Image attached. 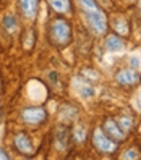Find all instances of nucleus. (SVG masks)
Wrapping results in <instances>:
<instances>
[{"label": "nucleus", "mask_w": 141, "mask_h": 160, "mask_svg": "<svg viewBox=\"0 0 141 160\" xmlns=\"http://www.w3.org/2000/svg\"><path fill=\"white\" fill-rule=\"evenodd\" d=\"M125 24H127V21L122 16H115L114 18V28L120 34H127L128 32V26H125Z\"/></svg>", "instance_id": "nucleus-13"}, {"label": "nucleus", "mask_w": 141, "mask_h": 160, "mask_svg": "<svg viewBox=\"0 0 141 160\" xmlns=\"http://www.w3.org/2000/svg\"><path fill=\"white\" fill-rule=\"evenodd\" d=\"M130 62H131V67H133V68H138V67H139V63H141L138 57H131Z\"/></svg>", "instance_id": "nucleus-17"}, {"label": "nucleus", "mask_w": 141, "mask_h": 160, "mask_svg": "<svg viewBox=\"0 0 141 160\" xmlns=\"http://www.w3.org/2000/svg\"><path fill=\"white\" fill-rule=\"evenodd\" d=\"M50 5L59 13H70V10H71L70 0H50Z\"/></svg>", "instance_id": "nucleus-10"}, {"label": "nucleus", "mask_w": 141, "mask_h": 160, "mask_svg": "<svg viewBox=\"0 0 141 160\" xmlns=\"http://www.w3.org/2000/svg\"><path fill=\"white\" fill-rule=\"evenodd\" d=\"M117 123H118V125H120V128L127 133V131H130V129H131V126H133V120H131V118H127V117H120Z\"/></svg>", "instance_id": "nucleus-14"}, {"label": "nucleus", "mask_w": 141, "mask_h": 160, "mask_svg": "<svg viewBox=\"0 0 141 160\" xmlns=\"http://www.w3.org/2000/svg\"><path fill=\"white\" fill-rule=\"evenodd\" d=\"M15 146L16 149L20 150L21 154H26V155H31L34 152V147H33V142H31V139L28 134L24 133H18L15 136Z\"/></svg>", "instance_id": "nucleus-7"}, {"label": "nucleus", "mask_w": 141, "mask_h": 160, "mask_svg": "<svg viewBox=\"0 0 141 160\" xmlns=\"http://www.w3.org/2000/svg\"><path fill=\"white\" fill-rule=\"evenodd\" d=\"M139 79H141L139 74L133 70H130V68H125V70L117 73V81L122 86H135V84L139 82Z\"/></svg>", "instance_id": "nucleus-6"}, {"label": "nucleus", "mask_w": 141, "mask_h": 160, "mask_svg": "<svg viewBox=\"0 0 141 160\" xmlns=\"http://www.w3.org/2000/svg\"><path fill=\"white\" fill-rule=\"evenodd\" d=\"M139 107H141V94H139Z\"/></svg>", "instance_id": "nucleus-18"}, {"label": "nucleus", "mask_w": 141, "mask_h": 160, "mask_svg": "<svg viewBox=\"0 0 141 160\" xmlns=\"http://www.w3.org/2000/svg\"><path fill=\"white\" fill-rule=\"evenodd\" d=\"M50 37L57 45H67L71 39V29L68 21L55 20L50 26Z\"/></svg>", "instance_id": "nucleus-1"}, {"label": "nucleus", "mask_w": 141, "mask_h": 160, "mask_svg": "<svg viewBox=\"0 0 141 160\" xmlns=\"http://www.w3.org/2000/svg\"><path fill=\"white\" fill-rule=\"evenodd\" d=\"M92 142L96 146V149L102 154H112L117 150V142L114 139H110L102 129H96L94 131V136H92Z\"/></svg>", "instance_id": "nucleus-3"}, {"label": "nucleus", "mask_w": 141, "mask_h": 160, "mask_svg": "<svg viewBox=\"0 0 141 160\" xmlns=\"http://www.w3.org/2000/svg\"><path fill=\"white\" fill-rule=\"evenodd\" d=\"M37 5H39V0H20L23 16L28 20H33L37 13Z\"/></svg>", "instance_id": "nucleus-8"}, {"label": "nucleus", "mask_w": 141, "mask_h": 160, "mask_svg": "<svg viewBox=\"0 0 141 160\" xmlns=\"http://www.w3.org/2000/svg\"><path fill=\"white\" fill-rule=\"evenodd\" d=\"M67 131L65 129H59L57 134H55V144H57V147L60 150H63L65 147H67Z\"/></svg>", "instance_id": "nucleus-12"}, {"label": "nucleus", "mask_w": 141, "mask_h": 160, "mask_svg": "<svg viewBox=\"0 0 141 160\" xmlns=\"http://www.w3.org/2000/svg\"><path fill=\"white\" fill-rule=\"evenodd\" d=\"M101 2H106V0H101Z\"/></svg>", "instance_id": "nucleus-19"}, {"label": "nucleus", "mask_w": 141, "mask_h": 160, "mask_svg": "<svg viewBox=\"0 0 141 160\" xmlns=\"http://www.w3.org/2000/svg\"><path fill=\"white\" fill-rule=\"evenodd\" d=\"M106 49L109 52H122L125 49V42L122 41L120 36L112 34V36L107 37V41H106Z\"/></svg>", "instance_id": "nucleus-9"}, {"label": "nucleus", "mask_w": 141, "mask_h": 160, "mask_svg": "<svg viewBox=\"0 0 141 160\" xmlns=\"http://www.w3.org/2000/svg\"><path fill=\"white\" fill-rule=\"evenodd\" d=\"M80 94H81V96H83L84 99H88V97H92L96 92H94V89H92L91 86H81V89H80Z\"/></svg>", "instance_id": "nucleus-15"}, {"label": "nucleus", "mask_w": 141, "mask_h": 160, "mask_svg": "<svg viewBox=\"0 0 141 160\" xmlns=\"http://www.w3.org/2000/svg\"><path fill=\"white\" fill-rule=\"evenodd\" d=\"M45 110L41 107H29L21 112V118L28 125H39L45 120Z\"/></svg>", "instance_id": "nucleus-4"}, {"label": "nucleus", "mask_w": 141, "mask_h": 160, "mask_svg": "<svg viewBox=\"0 0 141 160\" xmlns=\"http://www.w3.org/2000/svg\"><path fill=\"white\" fill-rule=\"evenodd\" d=\"M84 16H86V20L91 26V29L96 32V34H106L107 31V18L104 15V12L101 10V8H94V10H88V12H83Z\"/></svg>", "instance_id": "nucleus-2"}, {"label": "nucleus", "mask_w": 141, "mask_h": 160, "mask_svg": "<svg viewBox=\"0 0 141 160\" xmlns=\"http://www.w3.org/2000/svg\"><path fill=\"white\" fill-rule=\"evenodd\" d=\"M104 129H106V134L110 139H114L115 142H122V141L125 139L127 133L120 128V125L117 123V121H114V120H107L106 125H104Z\"/></svg>", "instance_id": "nucleus-5"}, {"label": "nucleus", "mask_w": 141, "mask_h": 160, "mask_svg": "<svg viewBox=\"0 0 141 160\" xmlns=\"http://www.w3.org/2000/svg\"><path fill=\"white\" fill-rule=\"evenodd\" d=\"M139 8H141V3H139Z\"/></svg>", "instance_id": "nucleus-20"}, {"label": "nucleus", "mask_w": 141, "mask_h": 160, "mask_svg": "<svg viewBox=\"0 0 141 160\" xmlns=\"http://www.w3.org/2000/svg\"><path fill=\"white\" fill-rule=\"evenodd\" d=\"M122 158H138V152L135 149H130V150H127V152L122 155Z\"/></svg>", "instance_id": "nucleus-16"}, {"label": "nucleus", "mask_w": 141, "mask_h": 160, "mask_svg": "<svg viewBox=\"0 0 141 160\" xmlns=\"http://www.w3.org/2000/svg\"><path fill=\"white\" fill-rule=\"evenodd\" d=\"M3 26H5V29L8 32H15L16 28H18V21H16L15 15H7L3 18Z\"/></svg>", "instance_id": "nucleus-11"}]
</instances>
